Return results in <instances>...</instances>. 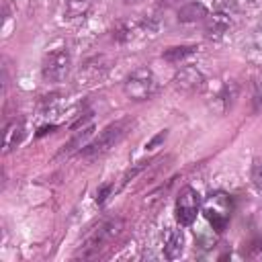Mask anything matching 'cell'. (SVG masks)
<instances>
[{"label":"cell","instance_id":"obj_1","mask_svg":"<svg viewBox=\"0 0 262 262\" xmlns=\"http://www.w3.org/2000/svg\"><path fill=\"white\" fill-rule=\"evenodd\" d=\"M123 219L121 217H113V219H104L102 223H98L82 242V246L76 252V258H84V260H92L98 258L111 242H115L119 237V233L123 231Z\"/></svg>","mask_w":262,"mask_h":262},{"label":"cell","instance_id":"obj_2","mask_svg":"<svg viewBox=\"0 0 262 262\" xmlns=\"http://www.w3.org/2000/svg\"><path fill=\"white\" fill-rule=\"evenodd\" d=\"M131 125H133V119H129V117H127V119H119V121L106 125V127L98 133V137H96L94 141L86 143V145L80 149V156L90 158V156H100V154L108 151L111 147H115V145L129 133Z\"/></svg>","mask_w":262,"mask_h":262},{"label":"cell","instance_id":"obj_3","mask_svg":"<svg viewBox=\"0 0 262 262\" xmlns=\"http://www.w3.org/2000/svg\"><path fill=\"white\" fill-rule=\"evenodd\" d=\"M123 92L129 100L141 102V100H149L156 92H158V80L154 76L151 70L147 68H137L133 70L125 82H123Z\"/></svg>","mask_w":262,"mask_h":262},{"label":"cell","instance_id":"obj_4","mask_svg":"<svg viewBox=\"0 0 262 262\" xmlns=\"http://www.w3.org/2000/svg\"><path fill=\"white\" fill-rule=\"evenodd\" d=\"M72 70V55L68 49H55V51H49L45 57H43V66H41V74L47 82H61L68 78Z\"/></svg>","mask_w":262,"mask_h":262},{"label":"cell","instance_id":"obj_5","mask_svg":"<svg viewBox=\"0 0 262 262\" xmlns=\"http://www.w3.org/2000/svg\"><path fill=\"white\" fill-rule=\"evenodd\" d=\"M229 211H231V207H229V196H225V194H221V192L211 194V199L207 201V205H205V209H203L207 221L213 225V229H215L217 233H221V231L227 227Z\"/></svg>","mask_w":262,"mask_h":262},{"label":"cell","instance_id":"obj_6","mask_svg":"<svg viewBox=\"0 0 262 262\" xmlns=\"http://www.w3.org/2000/svg\"><path fill=\"white\" fill-rule=\"evenodd\" d=\"M199 207H201V196L192 186H184L178 192L176 199V219L180 225H190L196 215H199Z\"/></svg>","mask_w":262,"mask_h":262},{"label":"cell","instance_id":"obj_7","mask_svg":"<svg viewBox=\"0 0 262 262\" xmlns=\"http://www.w3.org/2000/svg\"><path fill=\"white\" fill-rule=\"evenodd\" d=\"M174 86H176L180 92H184V94H194V92H199V90L205 86V76L201 74L199 68L186 66V68H182V70L176 72V76H174Z\"/></svg>","mask_w":262,"mask_h":262},{"label":"cell","instance_id":"obj_8","mask_svg":"<svg viewBox=\"0 0 262 262\" xmlns=\"http://www.w3.org/2000/svg\"><path fill=\"white\" fill-rule=\"evenodd\" d=\"M231 27V18L225 12H213L205 18V35L209 39H221Z\"/></svg>","mask_w":262,"mask_h":262},{"label":"cell","instance_id":"obj_9","mask_svg":"<svg viewBox=\"0 0 262 262\" xmlns=\"http://www.w3.org/2000/svg\"><path fill=\"white\" fill-rule=\"evenodd\" d=\"M23 137H25V123H23L20 119L10 121V123L6 125V129H4V141H2L4 154H8L10 149H14V147L23 141Z\"/></svg>","mask_w":262,"mask_h":262},{"label":"cell","instance_id":"obj_10","mask_svg":"<svg viewBox=\"0 0 262 262\" xmlns=\"http://www.w3.org/2000/svg\"><path fill=\"white\" fill-rule=\"evenodd\" d=\"M207 6L203 2H186L178 8V20L180 23H196L207 18Z\"/></svg>","mask_w":262,"mask_h":262},{"label":"cell","instance_id":"obj_11","mask_svg":"<svg viewBox=\"0 0 262 262\" xmlns=\"http://www.w3.org/2000/svg\"><path fill=\"white\" fill-rule=\"evenodd\" d=\"M184 250V233L180 229H172L168 231V237H166V244H164V254L168 260H176L180 258Z\"/></svg>","mask_w":262,"mask_h":262},{"label":"cell","instance_id":"obj_12","mask_svg":"<svg viewBox=\"0 0 262 262\" xmlns=\"http://www.w3.org/2000/svg\"><path fill=\"white\" fill-rule=\"evenodd\" d=\"M235 94H237V86L233 84V82H229V84H223L221 88H219V92L215 94V98H213V108L217 111V104H221L219 106V113L223 115L231 104H233V98H235Z\"/></svg>","mask_w":262,"mask_h":262},{"label":"cell","instance_id":"obj_13","mask_svg":"<svg viewBox=\"0 0 262 262\" xmlns=\"http://www.w3.org/2000/svg\"><path fill=\"white\" fill-rule=\"evenodd\" d=\"M92 131H94V127H86V129H82L78 135H74V137L63 145V149L59 151V156H70V154L76 151V149L80 151V149L86 145V139L92 135Z\"/></svg>","mask_w":262,"mask_h":262},{"label":"cell","instance_id":"obj_14","mask_svg":"<svg viewBox=\"0 0 262 262\" xmlns=\"http://www.w3.org/2000/svg\"><path fill=\"white\" fill-rule=\"evenodd\" d=\"M194 51H196L194 45H176V47H168V49L162 53V57H164L166 61H170V63H178L180 59L192 55Z\"/></svg>","mask_w":262,"mask_h":262},{"label":"cell","instance_id":"obj_15","mask_svg":"<svg viewBox=\"0 0 262 262\" xmlns=\"http://www.w3.org/2000/svg\"><path fill=\"white\" fill-rule=\"evenodd\" d=\"M113 39H115V41H119V43L129 41V39H131V25H129V23H125V20L117 23V25H115V29H113Z\"/></svg>","mask_w":262,"mask_h":262},{"label":"cell","instance_id":"obj_16","mask_svg":"<svg viewBox=\"0 0 262 262\" xmlns=\"http://www.w3.org/2000/svg\"><path fill=\"white\" fill-rule=\"evenodd\" d=\"M246 248H244V254L246 256H256V254H260L262 252V237H254V239H250L248 244H244Z\"/></svg>","mask_w":262,"mask_h":262},{"label":"cell","instance_id":"obj_17","mask_svg":"<svg viewBox=\"0 0 262 262\" xmlns=\"http://www.w3.org/2000/svg\"><path fill=\"white\" fill-rule=\"evenodd\" d=\"M252 182L258 190H262V162L260 160H254L252 164Z\"/></svg>","mask_w":262,"mask_h":262},{"label":"cell","instance_id":"obj_18","mask_svg":"<svg viewBox=\"0 0 262 262\" xmlns=\"http://www.w3.org/2000/svg\"><path fill=\"white\" fill-rule=\"evenodd\" d=\"M88 2H90V0H66V4H68V12H70V14H80V12L86 10Z\"/></svg>","mask_w":262,"mask_h":262},{"label":"cell","instance_id":"obj_19","mask_svg":"<svg viewBox=\"0 0 262 262\" xmlns=\"http://www.w3.org/2000/svg\"><path fill=\"white\" fill-rule=\"evenodd\" d=\"M145 166H147V162H139V164H137L135 168L127 170V172H125V176H123V180H121V184L125 186V184H127L129 180H133V178H135V176H137V174H139V172H141V170H143Z\"/></svg>","mask_w":262,"mask_h":262},{"label":"cell","instance_id":"obj_20","mask_svg":"<svg viewBox=\"0 0 262 262\" xmlns=\"http://www.w3.org/2000/svg\"><path fill=\"white\" fill-rule=\"evenodd\" d=\"M254 111H262V86L260 84H254Z\"/></svg>","mask_w":262,"mask_h":262},{"label":"cell","instance_id":"obj_21","mask_svg":"<svg viewBox=\"0 0 262 262\" xmlns=\"http://www.w3.org/2000/svg\"><path fill=\"white\" fill-rule=\"evenodd\" d=\"M111 190H113V184H102L96 190V203H104V199L111 194Z\"/></svg>","mask_w":262,"mask_h":262},{"label":"cell","instance_id":"obj_22","mask_svg":"<svg viewBox=\"0 0 262 262\" xmlns=\"http://www.w3.org/2000/svg\"><path fill=\"white\" fill-rule=\"evenodd\" d=\"M166 135H168V129H164V131H160V133H158V135H156V137H154V139H151V141H149V143L145 145V149H154V147H156L158 143H162V141L166 139Z\"/></svg>","mask_w":262,"mask_h":262},{"label":"cell","instance_id":"obj_23","mask_svg":"<svg viewBox=\"0 0 262 262\" xmlns=\"http://www.w3.org/2000/svg\"><path fill=\"white\" fill-rule=\"evenodd\" d=\"M57 129V125H45V127H41L39 131H37V137H43V135H47V133H51V131H55Z\"/></svg>","mask_w":262,"mask_h":262},{"label":"cell","instance_id":"obj_24","mask_svg":"<svg viewBox=\"0 0 262 262\" xmlns=\"http://www.w3.org/2000/svg\"><path fill=\"white\" fill-rule=\"evenodd\" d=\"M125 4H139V2H143V0H123Z\"/></svg>","mask_w":262,"mask_h":262}]
</instances>
